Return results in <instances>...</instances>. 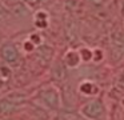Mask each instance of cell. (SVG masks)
<instances>
[{
    "label": "cell",
    "instance_id": "7a4b0ae2",
    "mask_svg": "<svg viewBox=\"0 0 124 120\" xmlns=\"http://www.w3.org/2000/svg\"><path fill=\"white\" fill-rule=\"evenodd\" d=\"M41 100L46 103V105H48L49 108H59L60 105V97L59 93L55 88H46V89L41 91Z\"/></svg>",
    "mask_w": 124,
    "mask_h": 120
},
{
    "label": "cell",
    "instance_id": "5b68a950",
    "mask_svg": "<svg viewBox=\"0 0 124 120\" xmlns=\"http://www.w3.org/2000/svg\"><path fill=\"white\" fill-rule=\"evenodd\" d=\"M16 107V104L14 101H11L9 99H3L0 100V113H9L12 112Z\"/></svg>",
    "mask_w": 124,
    "mask_h": 120
},
{
    "label": "cell",
    "instance_id": "8992f818",
    "mask_svg": "<svg viewBox=\"0 0 124 120\" xmlns=\"http://www.w3.org/2000/svg\"><path fill=\"white\" fill-rule=\"evenodd\" d=\"M52 53H54V51H52L49 47H47V45L39 47V49H38V56H39V57H40L43 61H46V63L51 60Z\"/></svg>",
    "mask_w": 124,
    "mask_h": 120
},
{
    "label": "cell",
    "instance_id": "5bb4252c",
    "mask_svg": "<svg viewBox=\"0 0 124 120\" xmlns=\"http://www.w3.org/2000/svg\"><path fill=\"white\" fill-rule=\"evenodd\" d=\"M1 84H3V81H1V80H0V87H1Z\"/></svg>",
    "mask_w": 124,
    "mask_h": 120
},
{
    "label": "cell",
    "instance_id": "9c48e42d",
    "mask_svg": "<svg viewBox=\"0 0 124 120\" xmlns=\"http://www.w3.org/2000/svg\"><path fill=\"white\" fill-rule=\"evenodd\" d=\"M52 75H54L56 79H63L65 76V71H64V67L60 63L55 64L54 65V69H52Z\"/></svg>",
    "mask_w": 124,
    "mask_h": 120
},
{
    "label": "cell",
    "instance_id": "ba28073f",
    "mask_svg": "<svg viewBox=\"0 0 124 120\" xmlns=\"http://www.w3.org/2000/svg\"><path fill=\"white\" fill-rule=\"evenodd\" d=\"M80 91L83 93H85V95H95V93L97 92V87L93 84V83L91 81H84L83 84L80 85Z\"/></svg>",
    "mask_w": 124,
    "mask_h": 120
},
{
    "label": "cell",
    "instance_id": "277c9868",
    "mask_svg": "<svg viewBox=\"0 0 124 120\" xmlns=\"http://www.w3.org/2000/svg\"><path fill=\"white\" fill-rule=\"evenodd\" d=\"M0 52H1V57L7 63H15L19 59V52L14 44H4L0 49Z\"/></svg>",
    "mask_w": 124,
    "mask_h": 120
},
{
    "label": "cell",
    "instance_id": "52a82bcc",
    "mask_svg": "<svg viewBox=\"0 0 124 120\" xmlns=\"http://www.w3.org/2000/svg\"><path fill=\"white\" fill-rule=\"evenodd\" d=\"M79 61H80V56H79V53H76V52H68L67 55H65V57H64V63L67 64L68 67L78 65Z\"/></svg>",
    "mask_w": 124,
    "mask_h": 120
},
{
    "label": "cell",
    "instance_id": "4fadbf2b",
    "mask_svg": "<svg viewBox=\"0 0 124 120\" xmlns=\"http://www.w3.org/2000/svg\"><path fill=\"white\" fill-rule=\"evenodd\" d=\"M88 1H91L92 4H95V5H101L105 0H88Z\"/></svg>",
    "mask_w": 124,
    "mask_h": 120
},
{
    "label": "cell",
    "instance_id": "7c38bea8",
    "mask_svg": "<svg viewBox=\"0 0 124 120\" xmlns=\"http://www.w3.org/2000/svg\"><path fill=\"white\" fill-rule=\"evenodd\" d=\"M24 1H27L30 5H38L39 3L41 1V0H24Z\"/></svg>",
    "mask_w": 124,
    "mask_h": 120
},
{
    "label": "cell",
    "instance_id": "3957f363",
    "mask_svg": "<svg viewBox=\"0 0 124 120\" xmlns=\"http://www.w3.org/2000/svg\"><path fill=\"white\" fill-rule=\"evenodd\" d=\"M124 57V33H117L112 40V59L119 61Z\"/></svg>",
    "mask_w": 124,
    "mask_h": 120
},
{
    "label": "cell",
    "instance_id": "8fae6325",
    "mask_svg": "<svg viewBox=\"0 0 124 120\" xmlns=\"http://www.w3.org/2000/svg\"><path fill=\"white\" fill-rule=\"evenodd\" d=\"M0 72H3V77L9 76V69L8 68H0Z\"/></svg>",
    "mask_w": 124,
    "mask_h": 120
},
{
    "label": "cell",
    "instance_id": "6da1fadb",
    "mask_svg": "<svg viewBox=\"0 0 124 120\" xmlns=\"http://www.w3.org/2000/svg\"><path fill=\"white\" fill-rule=\"evenodd\" d=\"M81 113L89 119H100L104 113V105L100 100L88 101L85 105L81 108Z\"/></svg>",
    "mask_w": 124,
    "mask_h": 120
},
{
    "label": "cell",
    "instance_id": "30bf717a",
    "mask_svg": "<svg viewBox=\"0 0 124 120\" xmlns=\"http://www.w3.org/2000/svg\"><path fill=\"white\" fill-rule=\"evenodd\" d=\"M81 57H83L84 60H89V59L92 57L91 51L89 49H81Z\"/></svg>",
    "mask_w": 124,
    "mask_h": 120
}]
</instances>
